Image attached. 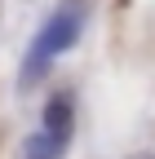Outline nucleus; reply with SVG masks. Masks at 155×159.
Returning <instances> with one entry per match:
<instances>
[{"label": "nucleus", "mask_w": 155, "mask_h": 159, "mask_svg": "<svg viewBox=\"0 0 155 159\" xmlns=\"http://www.w3.org/2000/svg\"><path fill=\"white\" fill-rule=\"evenodd\" d=\"M67 142H71V102H67V97H53V102L45 106L40 133L27 142L22 159H62Z\"/></svg>", "instance_id": "obj_1"}, {"label": "nucleus", "mask_w": 155, "mask_h": 159, "mask_svg": "<svg viewBox=\"0 0 155 159\" xmlns=\"http://www.w3.org/2000/svg\"><path fill=\"white\" fill-rule=\"evenodd\" d=\"M75 35H80V18H75V13H67V9H62L58 18H49V27H45V31H40V40L31 44L27 75H22V80H31L35 71H45V66H49V57H53V53H62Z\"/></svg>", "instance_id": "obj_2"}, {"label": "nucleus", "mask_w": 155, "mask_h": 159, "mask_svg": "<svg viewBox=\"0 0 155 159\" xmlns=\"http://www.w3.org/2000/svg\"><path fill=\"white\" fill-rule=\"evenodd\" d=\"M129 159H155V155H129Z\"/></svg>", "instance_id": "obj_3"}]
</instances>
